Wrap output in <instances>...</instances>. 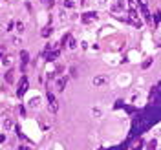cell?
<instances>
[{"instance_id": "1", "label": "cell", "mask_w": 161, "mask_h": 150, "mask_svg": "<svg viewBox=\"0 0 161 150\" xmlns=\"http://www.w3.org/2000/svg\"><path fill=\"white\" fill-rule=\"evenodd\" d=\"M108 82H110V77L104 75V73H99V75H95V77L92 79V86L93 88H103V86H106Z\"/></svg>"}, {"instance_id": "2", "label": "cell", "mask_w": 161, "mask_h": 150, "mask_svg": "<svg viewBox=\"0 0 161 150\" xmlns=\"http://www.w3.org/2000/svg\"><path fill=\"white\" fill-rule=\"evenodd\" d=\"M48 103H49V112L57 114L59 112V101L55 99V95H53L51 92H48Z\"/></svg>"}, {"instance_id": "3", "label": "cell", "mask_w": 161, "mask_h": 150, "mask_svg": "<svg viewBox=\"0 0 161 150\" xmlns=\"http://www.w3.org/2000/svg\"><path fill=\"white\" fill-rule=\"evenodd\" d=\"M80 20H83L84 24H88V22H93V20H97V13L95 11H90V13H84L83 17H80Z\"/></svg>"}, {"instance_id": "4", "label": "cell", "mask_w": 161, "mask_h": 150, "mask_svg": "<svg viewBox=\"0 0 161 150\" xmlns=\"http://www.w3.org/2000/svg\"><path fill=\"white\" fill-rule=\"evenodd\" d=\"M26 90H28V79L22 77V81H20V84H18V90H17V95L22 97L24 93H26Z\"/></svg>"}, {"instance_id": "5", "label": "cell", "mask_w": 161, "mask_h": 150, "mask_svg": "<svg viewBox=\"0 0 161 150\" xmlns=\"http://www.w3.org/2000/svg\"><path fill=\"white\" fill-rule=\"evenodd\" d=\"M66 84H68V77H60L57 82H55V88L59 90V92H64V88H66Z\"/></svg>"}, {"instance_id": "6", "label": "cell", "mask_w": 161, "mask_h": 150, "mask_svg": "<svg viewBox=\"0 0 161 150\" xmlns=\"http://www.w3.org/2000/svg\"><path fill=\"white\" fill-rule=\"evenodd\" d=\"M28 106H29V108H33V110H35V108H39V106H40V97H39V95H33V97L28 101Z\"/></svg>"}, {"instance_id": "7", "label": "cell", "mask_w": 161, "mask_h": 150, "mask_svg": "<svg viewBox=\"0 0 161 150\" xmlns=\"http://www.w3.org/2000/svg\"><path fill=\"white\" fill-rule=\"evenodd\" d=\"M90 114H92V117H95V119H101V117H103V108L93 106L92 110H90Z\"/></svg>"}, {"instance_id": "8", "label": "cell", "mask_w": 161, "mask_h": 150, "mask_svg": "<svg viewBox=\"0 0 161 150\" xmlns=\"http://www.w3.org/2000/svg\"><path fill=\"white\" fill-rule=\"evenodd\" d=\"M2 128L6 130V132H9V130L13 128V119L11 117H6V119H4V123H2Z\"/></svg>"}, {"instance_id": "9", "label": "cell", "mask_w": 161, "mask_h": 150, "mask_svg": "<svg viewBox=\"0 0 161 150\" xmlns=\"http://www.w3.org/2000/svg\"><path fill=\"white\" fill-rule=\"evenodd\" d=\"M77 4H79V0H64V9H73V7H77Z\"/></svg>"}, {"instance_id": "10", "label": "cell", "mask_w": 161, "mask_h": 150, "mask_svg": "<svg viewBox=\"0 0 161 150\" xmlns=\"http://www.w3.org/2000/svg\"><path fill=\"white\" fill-rule=\"evenodd\" d=\"M20 62H22V66H26V64L29 62V53L26 51V49L20 51Z\"/></svg>"}, {"instance_id": "11", "label": "cell", "mask_w": 161, "mask_h": 150, "mask_svg": "<svg viewBox=\"0 0 161 150\" xmlns=\"http://www.w3.org/2000/svg\"><path fill=\"white\" fill-rule=\"evenodd\" d=\"M95 4L99 7H110L112 6V0H95Z\"/></svg>"}, {"instance_id": "12", "label": "cell", "mask_w": 161, "mask_h": 150, "mask_svg": "<svg viewBox=\"0 0 161 150\" xmlns=\"http://www.w3.org/2000/svg\"><path fill=\"white\" fill-rule=\"evenodd\" d=\"M40 35H42L44 39H48L49 35H53V28H51V26H46V28L42 29V33H40Z\"/></svg>"}, {"instance_id": "13", "label": "cell", "mask_w": 161, "mask_h": 150, "mask_svg": "<svg viewBox=\"0 0 161 150\" xmlns=\"http://www.w3.org/2000/svg\"><path fill=\"white\" fill-rule=\"evenodd\" d=\"M68 11H66V9H60V11H59V20L60 22H64V20H68Z\"/></svg>"}, {"instance_id": "14", "label": "cell", "mask_w": 161, "mask_h": 150, "mask_svg": "<svg viewBox=\"0 0 161 150\" xmlns=\"http://www.w3.org/2000/svg\"><path fill=\"white\" fill-rule=\"evenodd\" d=\"M156 148H158V141H156V139H152V141L147 143V148H145V150H156Z\"/></svg>"}, {"instance_id": "15", "label": "cell", "mask_w": 161, "mask_h": 150, "mask_svg": "<svg viewBox=\"0 0 161 150\" xmlns=\"http://www.w3.org/2000/svg\"><path fill=\"white\" fill-rule=\"evenodd\" d=\"M152 61H154V59H147V61H143V62H141V68H143V70L150 68V66H152Z\"/></svg>"}, {"instance_id": "16", "label": "cell", "mask_w": 161, "mask_h": 150, "mask_svg": "<svg viewBox=\"0 0 161 150\" xmlns=\"http://www.w3.org/2000/svg\"><path fill=\"white\" fill-rule=\"evenodd\" d=\"M130 82V75H121L119 77V84H128Z\"/></svg>"}, {"instance_id": "17", "label": "cell", "mask_w": 161, "mask_h": 150, "mask_svg": "<svg viewBox=\"0 0 161 150\" xmlns=\"http://www.w3.org/2000/svg\"><path fill=\"white\" fill-rule=\"evenodd\" d=\"M68 48L70 49H77V41H75V39H70V41H68Z\"/></svg>"}, {"instance_id": "18", "label": "cell", "mask_w": 161, "mask_h": 150, "mask_svg": "<svg viewBox=\"0 0 161 150\" xmlns=\"http://www.w3.org/2000/svg\"><path fill=\"white\" fill-rule=\"evenodd\" d=\"M59 55V49H53L51 53H48V61H55V57Z\"/></svg>"}, {"instance_id": "19", "label": "cell", "mask_w": 161, "mask_h": 150, "mask_svg": "<svg viewBox=\"0 0 161 150\" xmlns=\"http://www.w3.org/2000/svg\"><path fill=\"white\" fill-rule=\"evenodd\" d=\"M53 4H55V0H42V6H46V7H53Z\"/></svg>"}, {"instance_id": "20", "label": "cell", "mask_w": 161, "mask_h": 150, "mask_svg": "<svg viewBox=\"0 0 161 150\" xmlns=\"http://www.w3.org/2000/svg\"><path fill=\"white\" fill-rule=\"evenodd\" d=\"M70 75H72V77H77V68H75V66H72V68H70Z\"/></svg>"}, {"instance_id": "21", "label": "cell", "mask_w": 161, "mask_h": 150, "mask_svg": "<svg viewBox=\"0 0 161 150\" xmlns=\"http://www.w3.org/2000/svg\"><path fill=\"white\" fill-rule=\"evenodd\" d=\"M17 31L18 33H24V24L22 22H17Z\"/></svg>"}, {"instance_id": "22", "label": "cell", "mask_w": 161, "mask_h": 150, "mask_svg": "<svg viewBox=\"0 0 161 150\" xmlns=\"http://www.w3.org/2000/svg\"><path fill=\"white\" fill-rule=\"evenodd\" d=\"M80 48H83V49H88V48H90V42H88V41H80Z\"/></svg>"}, {"instance_id": "23", "label": "cell", "mask_w": 161, "mask_h": 150, "mask_svg": "<svg viewBox=\"0 0 161 150\" xmlns=\"http://www.w3.org/2000/svg\"><path fill=\"white\" fill-rule=\"evenodd\" d=\"M6 81H7V82H13V75H11V72L6 73Z\"/></svg>"}, {"instance_id": "24", "label": "cell", "mask_w": 161, "mask_h": 150, "mask_svg": "<svg viewBox=\"0 0 161 150\" xmlns=\"http://www.w3.org/2000/svg\"><path fill=\"white\" fill-rule=\"evenodd\" d=\"M4 66H11V59L9 57H4Z\"/></svg>"}, {"instance_id": "25", "label": "cell", "mask_w": 161, "mask_h": 150, "mask_svg": "<svg viewBox=\"0 0 161 150\" xmlns=\"http://www.w3.org/2000/svg\"><path fill=\"white\" fill-rule=\"evenodd\" d=\"M90 49H92V51H97V49H99V44H92V46H90Z\"/></svg>"}, {"instance_id": "26", "label": "cell", "mask_w": 161, "mask_h": 150, "mask_svg": "<svg viewBox=\"0 0 161 150\" xmlns=\"http://www.w3.org/2000/svg\"><path fill=\"white\" fill-rule=\"evenodd\" d=\"M159 20H161V13L156 11V22H159Z\"/></svg>"}, {"instance_id": "27", "label": "cell", "mask_w": 161, "mask_h": 150, "mask_svg": "<svg viewBox=\"0 0 161 150\" xmlns=\"http://www.w3.org/2000/svg\"><path fill=\"white\" fill-rule=\"evenodd\" d=\"M13 26H15V22H9V24H7V31H11Z\"/></svg>"}, {"instance_id": "28", "label": "cell", "mask_w": 161, "mask_h": 150, "mask_svg": "<svg viewBox=\"0 0 161 150\" xmlns=\"http://www.w3.org/2000/svg\"><path fill=\"white\" fill-rule=\"evenodd\" d=\"M139 4L141 6H148V0H139Z\"/></svg>"}, {"instance_id": "29", "label": "cell", "mask_w": 161, "mask_h": 150, "mask_svg": "<svg viewBox=\"0 0 161 150\" xmlns=\"http://www.w3.org/2000/svg\"><path fill=\"white\" fill-rule=\"evenodd\" d=\"M18 150H28V147H26V145H20V147H18Z\"/></svg>"}, {"instance_id": "30", "label": "cell", "mask_w": 161, "mask_h": 150, "mask_svg": "<svg viewBox=\"0 0 161 150\" xmlns=\"http://www.w3.org/2000/svg\"><path fill=\"white\" fill-rule=\"evenodd\" d=\"M0 51H2V49H0Z\"/></svg>"}]
</instances>
